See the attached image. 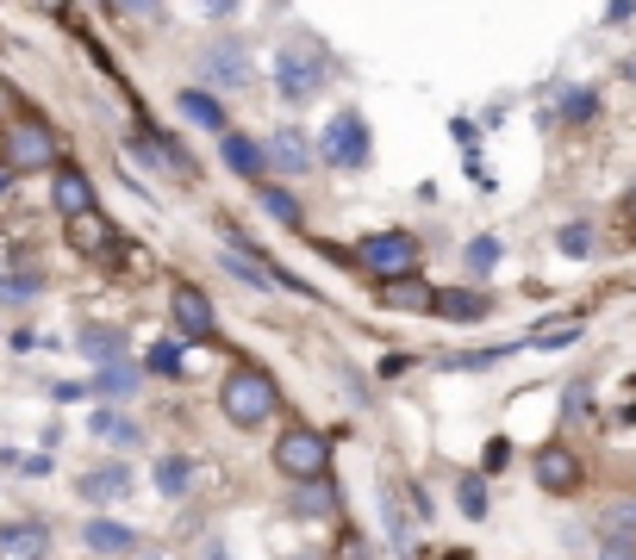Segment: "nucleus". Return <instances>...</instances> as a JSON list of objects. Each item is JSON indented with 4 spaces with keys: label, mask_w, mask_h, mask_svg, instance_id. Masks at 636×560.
Masks as SVG:
<instances>
[{
    "label": "nucleus",
    "mask_w": 636,
    "mask_h": 560,
    "mask_svg": "<svg viewBox=\"0 0 636 560\" xmlns=\"http://www.w3.org/2000/svg\"><path fill=\"white\" fill-rule=\"evenodd\" d=\"M325 162L331 169H368V124L356 112H337L325 131Z\"/></svg>",
    "instance_id": "nucleus-6"
},
{
    "label": "nucleus",
    "mask_w": 636,
    "mask_h": 560,
    "mask_svg": "<svg viewBox=\"0 0 636 560\" xmlns=\"http://www.w3.org/2000/svg\"><path fill=\"white\" fill-rule=\"evenodd\" d=\"M356 268H368L375 280H399L418 274V237L413 231H375L356 243Z\"/></svg>",
    "instance_id": "nucleus-4"
},
{
    "label": "nucleus",
    "mask_w": 636,
    "mask_h": 560,
    "mask_svg": "<svg viewBox=\"0 0 636 560\" xmlns=\"http://www.w3.org/2000/svg\"><path fill=\"white\" fill-rule=\"evenodd\" d=\"M537 486L543 492H556V498H568V492H580V480H587V467H580V454L574 449H562V442H549V449H537Z\"/></svg>",
    "instance_id": "nucleus-7"
},
{
    "label": "nucleus",
    "mask_w": 636,
    "mask_h": 560,
    "mask_svg": "<svg viewBox=\"0 0 636 560\" xmlns=\"http://www.w3.org/2000/svg\"><path fill=\"white\" fill-rule=\"evenodd\" d=\"M200 76L219 81V88H244V81H250V62H244L238 38H219V44L200 50Z\"/></svg>",
    "instance_id": "nucleus-9"
},
{
    "label": "nucleus",
    "mask_w": 636,
    "mask_h": 560,
    "mask_svg": "<svg viewBox=\"0 0 636 560\" xmlns=\"http://www.w3.org/2000/svg\"><path fill=\"white\" fill-rule=\"evenodd\" d=\"M88 423H95V436H119V442L131 436V423H126V418H112V411H95Z\"/></svg>",
    "instance_id": "nucleus-31"
},
{
    "label": "nucleus",
    "mask_w": 636,
    "mask_h": 560,
    "mask_svg": "<svg viewBox=\"0 0 636 560\" xmlns=\"http://www.w3.org/2000/svg\"><path fill=\"white\" fill-rule=\"evenodd\" d=\"M162 0H126V13H157Z\"/></svg>",
    "instance_id": "nucleus-36"
},
{
    "label": "nucleus",
    "mask_w": 636,
    "mask_h": 560,
    "mask_svg": "<svg viewBox=\"0 0 636 560\" xmlns=\"http://www.w3.org/2000/svg\"><path fill=\"white\" fill-rule=\"evenodd\" d=\"M176 107H181V119H188V124H200V131H219V138L231 131V124H225V107L212 100V93H200V88H181V100H176Z\"/></svg>",
    "instance_id": "nucleus-16"
},
{
    "label": "nucleus",
    "mask_w": 636,
    "mask_h": 560,
    "mask_svg": "<svg viewBox=\"0 0 636 560\" xmlns=\"http://www.w3.org/2000/svg\"><path fill=\"white\" fill-rule=\"evenodd\" d=\"M219 411L238 423V430H262V423L281 411V387H275V373L256 368V361H238V368L225 373V387H219Z\"/></svg>",
    "instance_id": "nucleus-1"
},
{
    "label": "nucleus",
    "mask_w": 636,
    "mask_h": 560,
    "mask_svg": "<svg viewBox=\"0 0 636 560\" xmlns=\"http://www.w3.org/2000/svg\"><path fill=\"white\" fill-rule=\"evenodd\" d=\"M562 249H568V256H587V249H593V231H587V224H568V231H562Z\"/></svg>",
    "instance_id": "nucleus-32"
},
{
    "label": "nucleus",
    "mask_w": 636,
    "mask_h": 560,
    "mask_svg": "<svg viewBox=\"0 0 636 560\" xmlns=\"http://www.w3.org/2000/svg\"><path fill=\"white\" fill-rule=\"evenodd\" d=\"M7 119H19V93L0 81V124H7Z\"/></svg>",
    "instance_id": "nucleus-34"
},
{
    "label": "nucleus",
    "mask_w": 636,
    "mask_h": 560,
    "mask_svg": "<svg viewBox=\"0 0 636 560\" xmlns=\"http://www.w3.org/2000/svg\"><path fill=\"white\" fill-rule=\"evenodd\" d=\"M318 81H325V62L318 57H300V50H287L281 57V93L287 100H312Z\"/></svg>",
    "instance_id": "nucleus-13"
},
{
    "label": "nucleus",
    "mask_w": 636,
    "mask_h": 560,
    "mask_svg": "<svg viewBox=\"0 0 636 560\" xmlns=\"http://www.w3.org/2000/svg\"><path fill=\"white\" fill-rule=\"evenodd\" d=\"M337 560H362V542H356V536H350V542L337 548Z\"/></svg>",
    "instance_id": "nucleus-35"
},
{
    "label": "nucleus",
    "mask_w": 636,
    "mask_h": 560,
    "mask_svg": "<svg viewBox=\"0 0 636 560\" xmlns=\"http://www.w3.org/2000/svg\"><path fill=\"white\" fill-rule=\"evenodd\" d=\"M480 311H487V299H480V293H461V287H444V293H437V311H430V318H456V324H475Z\"/></svg>",
    "instance_id": "nucleus-19"
},
{
    "label": "nucleus",
    "mask_w": 636,
    "mask_h": 560,
    "mask_svg": "<svg viewBox=\"0 0 636 560\" xmlns=\"http://www.w3.org/2000/svg\"><path fill=\"white\" fill-rule=\"evenodd\" d=\"M437 560H475V554H468V548H449V554H437Z\"/></svg>",
    "instance_id": "nucleus-38"
},
{
    "label": "nucleus",
    "mask_w": 636,
    "mask_h": 560,
    "mask_svg": "<svg viewBox=\"0 0 636 560\" xmlns=\"http://www.w3.org/2000/svg\"><path fill=\"white\" fill-rule=\"evenodd\" d=\"M138 373L143 368H131V361H107V368H100V392H131L138 387Z\"/></svg>",
    "instance_id": "nucleus-25"
},
{
    "label": "nucleus",
    "mask_w": 636,
    "mask_h": 560,
    "mask_svg": "<svg viewBox=\"0 0 636 560\" xmlns=\"http://www.w3.org/2000/svg\"><path fill=\"white\" fill-rule=\"evenodd\" d=\"M63 231H69V249H76V256H100V249H112V224L100 212L63 218Z\"/></svg>",
    "instance_id": "nucleus-15"
},
{
    "label": "nucleus",
    "mask_w": 636,
    "mask_h": 560,
    "mask_svg": "<svg viewBox=\"0 0 636 560\" xmlns=\"http://www.w3.org/2000/svg\"><path fill=\"white\" fill-rule=\"evenodd\" d=\"M275 467H281V480L306 486V480H325V467H331V442L312 430V423H287L275 436Z\"/></svg>",
    "instance_id": "nucleus-3"
},
{
    "label": "nucleus",
    "mask_w": 636,
    "mask_h": 560,
    "mask_svg": "<svg viewBox=\"0 0 636 560\" xmlns=\"http://www.w3.org/2000/svg\"><path fill=\"white\" fill-rule=\"evenodd\" d=\"M219 156H225V169L244 174V181H262V174H269V156H262V143L244 138V131H225V138H219Z\"/></svg>",
    "instance_id": "nucleus-10"
},
{
    "label": "nucleus",
    "mask_w": 636,
    "mask_h": 560,
    "mask_svg": "<svg viewBox=\"0 0 636 560\" xmlns=\"http://www.w3.org/2000/svg\"><path fill=\"white\" fill-rule=\"evenodd\" d=\"M599 560H636V542H630V536H605Z\"/></svg>",
    "instance_id": "nucleus-30"
},
{
    "label": "nucleus",
    "mask_w": 636,
    "mask_h": 560,
    "mask_svg": "<svg viewBox=\"0 0 636 560\" xmlns=\"http://www.w3.org/2000/svg\"><path fill=\"white\" fill-rule=\"evenodd\" d=\"M461 511H468V517H487V486H480L475 473L461 480Z\"/></svg>",
    "instance_id": "nucleus-28"
},
{
    "label": "nucleus",
    "mask_w": 636,
    "mask_h": 560,
    "mask_svg": "<svg viewBox=\"0 0 636 560\" xmlns=\"http://www.w3.org/2000/svg\"><path fill=\"white\" fill-rule=\"evenodd\" d=\"M50 554V529L44 523H7L0 529V560H44Z\"/></svg>",
    "instance_id": "nucleus-11"
},
{
    "label": "nucleus",
    "mask_w": 636,
    "mask_h": 560,
    "mask_svg": "<svg viewBox=\"0 0 636 560\" xmlns=\"http://www.w3.org/2000/svg\"><path fill=\"white\" fill-rule=\"evenodd\" d=\"M262 156H269V169H281V174H306V169H312V143H306L300 131H275V138L262 143Z\"/></svg>",
    "instance_id": "nucleus-14"
},
{
    "label": "nucleus",
    "mask_w": 636,
    "mask_h": 560,
    "mask_svg": "<svg viewBox=\"0 0 636 560\" xmlns=\"http://www.w3.org/2000/svg\"><path fill=\"white\" fill-rule=\"evenodd\" d=\"M468 268H475V274H494L499 268V237H475V243H468Z\"/></svg>",
    "instance_id": "nucleus-26"
},
{
    "label": "nucleus",
    "mask_w": 636,
    "mask_h": 560,
    "mask_svg": "<svg viewBox=\"0 0 636 560\" xmlns=\"http://www.w3.org/2000/svg\"><path fill=\"white\" fill-rule=\"evenodd\" d=\"M593 112H599V93H593V88H574V93H562V119H568V124H587Z\"/></svg>",
    "instance_id": "nucleus-23"
},
{
    "label": "nucleus",
    "mask_w": 636,
    "mask_h": 560,
    "mask_svg": "<svg viewBox=\"0 0 636 560\" xmlns=\"http://www.w3.org/2000/svg\"><path fill=\"white\" fill-rule=\"evenodd\" d=\"M157 486H162L169 498H181V492H188V486H193L188 454H162V461H157Z\"/></svg>",
    "instance_id": "nucleus-22"
},
{
    "label": "nucleus",
    "mask_w": 636,
    "mask_h": 560,
    "mask_svg": "<svg viewBox=\"0 0 636 560\" xmlns=\"http://www.w3.org/2000/svg\"><path fill=\"white\" fill-rule=\"evenodd\" d=\"M50 200H57V212L63 218H81V212H100L95 200V181L76 169V162H57V174H50Z\"/></svg>",
    "instance_id": "nucleus-8"
},
{
    "label": "nucleus",
    "mask_w": 636,
    "mask_h": 560,
    "mask_svg": "<svg viewBox=\"0 0 636 560\" xmlns=\"http://www.w3.org/2000/svg\"><path fill=\"white\" fill-rule=\"evenodd\" d=\"M381 306L387 311H437V287H425L418 274H399V280H381Z\"/></svg>",
    "instance_id": "nucleus-12"
},
{
    "label": "nucleus",
    "mask_w": 636,
    "mask_h": 560,
    "mask_svg": "<svg viewBox=\"0 0 636 560\" xmlns=\"http://www.w3.org/2000/svg\"><path fill=\"white\" fill-rule=\"evenodd\" d=\"M81 542L95 548V554H131V548H138V536H131L126 523H112V517H95V523L81 529Z\"/></svg>",
    "instance_id": "nucleus-17"
},
{
    "label": "nucleus",
    "mask_w": 636,
    "mask_h": 560,
    "mask_svg": "<svg viewBox=\"0 0 636 560\" xmlns=\"http://www.w3.org/2000/svg\"><path fill=\"white\" fill-rule=\"evenodd\" d=\"M143 368H150V373H162V380H176V373H181V349H176V342H157Z\"/></svg>",
    "instance_id": "nucleus-27"
},
{
    "label": "nucleus",
    "mask_w": 636,
    "mask_h": 560,
    "mask_svg": "<svg viewBox=\"0 0 636 560\" xmlns=\"http://www.w3.org/2000/svg\"><path fill=\"white\" fill-rule=\"evenodd\" d=\"M0 162L13 174H32V169H50L57 162V131L32 112H19V119L0 124Z\"/></svg>",
    "instance_id": "nucleus-2"
},
{
    "label": "nucleus",
    "mask_w": 636,
    "mask_h": 560,
    "mask_svg": "<svg viewBox=\"0 0 636 560\" xmlns=\"http://www.w3.org/2000/svg\"><path fill=\"white\" fill-rule=\"evenodd\" d=\"M38 293V274H7L0 280V299H32Z\"/></svg>",
    "instance_id": "nucleus-29"
},
{
    "label": "nucleus",
    "mask_w": 636,
    "mask_h": 560,
    "mask_svg": "<svg viewBox=\"0 0 636 560\" xmlns=\"http://www.w3.org/2000/svg\"><path fill=\"white\" fill-rule=\"evenodd\" d=\"M44 7H50V13H63V0H44Z\"/></svg>",
    "instance_id": "nucleus-40"
},
{
    "label": "nucleus",
    "mask_w": 636,
    "mask_h": 560,
    "mask_svg": "<svg viewBox=\"0 0 636 560\" xmlns=\"http://www.w3.org/2000/svg\"><path fill=\"white\" fill-rule=\"evenodd\" d=\"M81 492H88V498H119V492H126V467H107V473H88V480H81Z\"/></svg>",
    "instance_id": "nucleus-24"
},
{
    "label": "nucleus",
    "mask_w": 636,
    "mask_h": 560,
    "mask_svg": "<svg viewBox=\"0 0 636 560\" xmlns=\"http://www.w3.org/2000/svg\"><path fill=\"white\" fill-rule=\"evenodd\" d=\"M169 311H176V330L193 342H212L219 337V311H212V299L193 287V280H176V293H169Z\"/></svg>",
    "instance_id": "nucleus-5"
},
{
    "label": "nucleus",
    "mask_w": 636,
    "mask_h": 560,
    "mask_svg": "<svg viewBox=\"0 0 636 560\" xmlns=\"http://www.w3.org/2000/svg\"><path fill=\"white\" fill-rule=\"evenodd\" d=\"M294 511H300V517H331V480L294 486Z\"/></svg>",
    "instance_id": "nucleus-20"
},
{
    "label": "nucleus",
    "mask_w": 636,
    "mask_h": 560,
    "mask_svg": "<svg viewBox=\"0 0 636 560\" xmlns=\"http://www.w3.org/2000/svg\"><path fill=\"white\" fill-rule=\"evenodd\" d=\"M624 76H630V81H636V57H630V62H624Z\"/></svg>",
    "instance_id": "nucleus-39"
},
{
    "label": "nucleus",
    "mask_w": 636,
    "mask_h": 560,
    "mask_svg": "<svg viewBox=\"0 0 636 560\" xmlns=\"http://www.w3.org/2000/svg\"><path fill=\"white\" fill-rule=\"evenodd\" d=\"M81 349H88V356H95V361H119V349H126V337H119V330H112V324H88V330H81Z\"/></svg>",
    "instance_id": "nucleus-21"
},
{
    "label": "nucleus",
    "mask_w": 636,
    "mask_h": 560,
    "mask_svg": "<svg viewBox=\"0 0 636 560\" xmlns=\"http://www.w3.org/2000/svg\"><path fill=\"white\" fill-rule=\"evenodd\" d=\"M624 212H630V231H636V181H630V193H624Z\"/></svg>",
    "instance_id": "nucleus-37"
},
{
    "label": "nucleus",
    "mask_w": 636,
    "mask_h": 560,
    "mask_svg": "<svg viewBox=\"0 0 636 560\" xmlns=\"http://www.w3.org/2000/svg\"><path fill=\"white\" fill-rule=\"evenodd\" d=\"M256 206H262V212L275 218V224H287V231H300V200H294V193H287V187H275V181H256Z\"/></svg>",
    "instance_id": "nucleus-18"
},
{
    "label": "nucleus",
    "mask_w": 636,
    "mask_h": 560,
    "mask_svg": "<svg viewBox=\"0 0 636 560\" xmlns=\"http://www.w3.org/2000/svg\"><path fill=\"white\" fill-rule=\"evenodd\" d=\"M200 13H207V19H231V13H238V0H200Z\"/></svg>",
    "instance_id": "nucleus-33"
}]
</instances>
